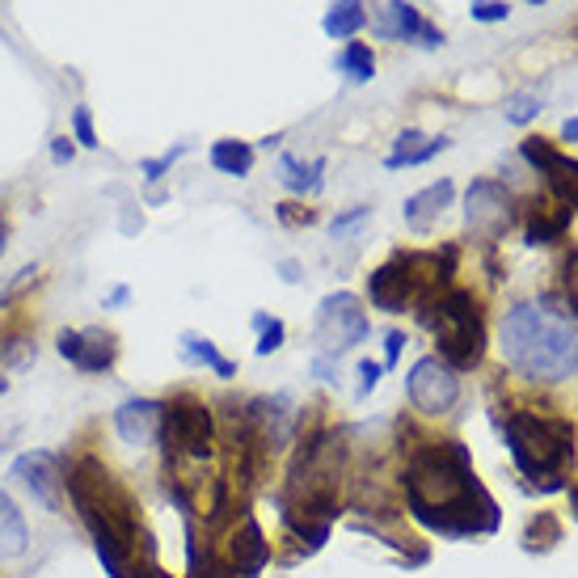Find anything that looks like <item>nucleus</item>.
I'll return each instance as SVG.
<instances>
[{
  "label": "nucleus",
  "mask_w": 578,
  "mask_h": 578,
  "mask_svg": "<svg viewBox=\"0 0 578 578\" xmlns=\"http://www.w3.org/2000/svg\"><path fill=\"white\" fill-rule=\"evenodd\" d=\"M131 578H173V575H165L156 561H149V566H135V575H131Z\"/></svg>",
  "instance_id": "39"
},
{
  "label": "nucleus",
  "mask_w": 578,
  "mask_h": 578,
  "mask_svg": "<svg viewBox=\"0 0 578 578\" xmlns=\"http://www.w3.org/2000/svg\"><path fill=\"white\" fill-rule=\"evenodd\" d=\"M161 423H165V402H152V397H128L123 406L114 409V430L131 448L156 444L161 439Z\"/></svg>",
  "instance_id": "14"
},
{
  "label": "nucleus",
  "mask_w": 578,
  "mask_h": 578,
  "mask_svg": "<svg viewBox=\"0 0 578 578\" xmlns=\"http://www.w3.org/2000/svg\"><path fill=\"white\" fill-rule=\"evenodd\" d=\"M254 144H245V140H215L212 149H207V161H212V170L229 173V178H245V173H254Z\"/></svg>",
  "instance_id": "23"
},
{
  "label": "nucleus",
  "mask_w": 578,
  "mask_h": 578,
  "mask_svg": "<svg viewBox=\"0 0 578 578\" xmlns=\"http://www.w3.org/2000/svg\"><path fill=\"white\" fill-rule=\"evenodd\" d=\"M131 301V287L128 283H119V287H110V296L102 301V308H119V304H128Z\"/></svg>",
  "instance_id": "38"
},
{
  "label": "nucleus",
  "mask_w": 578,
  "mask_h": 578,
  "mask_svg": "<svg viewBox=\"0 0 578 578\" xmlns=\"http://www.w3.org/2000/svg\"><path fill=\"white\" fill-rule=\"evenodd\" d=\"M278 182L292 194H317L325 186V161H296V156H278Z\"/></svg>",
  "instance_id": "22"
},
{
  "label": "nucleus",
  "mask_w": 578,
  "mask_h": 578,
  "mask_svg": "<svg viewBox=\"0 0 578 578\" xmlns=\"http://www.w3.org/2000/svg\"><path fill=\"white\" fill-rule=\"evenodd\" d=\"M367 215H372V207H351V212L334 215V220H329V233H334V236L351 233V229H359V224H364Z\"/></svg>",
  "instance_id": "33"
},
{
  "label": "nucleus",
  "mask_w": 578,
  "mask_h": 578,
  "mask_svg": "<svg viewBox=\"0 0 578 578\" xmlns=\"http://www.w3.org/2000/svg\"><path fill=\"white\" fill-rule=\"evenodd\" d=\"M72 156H77V144H72V135H55V140H51V161H55V165H68Z\"/></svg>",
  "instance_id": "37"
},
{
  "label": "nucleus",
  "mask_w": 578,
  "mask_h": 578,
  "mask_svg": "<svg viewBox=\"0 0 578 578\" xmlns=\"http://www.w3.org/2000/svg\"><path fill=\"white\" fill-rule=\"evenodd\" d=\"M570 207H561V203H533L528 207V229H524V236H528V245H554V241H561L566 236V229H570Z\"/></svg>",
  "instance_id": "17"
},
{
  "label": "nucleus",
  "mask_w": 578,
  "mask_h": 578,
  "mask_svg": "<svg viewBox=\"0 0 578 578\" xmlns=\"http://www.w3.org/2000/svg\"><path fill=\"white\" fill-rule=\"evenodd\" d=\"M182 152H186V144H178V149H170L165 156H149V161H140V170H144V178H149V182H161V178L170 173V165L178 161V156H182Z\"/></svg>",
  "instance_id": "31"
},
{
  "label": "nucleus",
  "mask_w": 578,
  "mask_h": 578,
  "mask_svg": "<svg viewBox=\"0 0 578 578\" xmlns=\"http://www.w3.org/2000/svg\"><path fill=\"white\" fill-rule=\"evenodd\" d=\"M465 224H469L477 236H486V241H498V236H507V229L515 224V203L507 186H498L490 178H477L465 194Z\"/></svg>",
  "instance_id": "10"
},
{
  "label": "nucleus",
  "mask_w": 578,
  "mask_h": 578,
  "mask_svg": "<svg viewBox=\"0 0 578 578\" xmlns=\"http://www.w3.org/2000/svg\"><path fill=\"white\" fill-rule=\"evenodd\" d=\"M536 114H540V98L536 93H515L511 102H507V123H533Z\"/></svg>",
  "instance_id": "29"
},
{
  "label": "nucleus",
  "mask_w": 578,
  "mask_h": 578,
  "mask_svg": "<svg viewBox=\"0 0 578 578\" xmlns=\"http://www.w3.org/2000/svg\"><path fill=\"white\" fill-rule=\"evenodd\" d=\"M186 557H191V575L186 578H233L229 570V561L215 554H203L199 557V545H194V528L186 524Z\"/></svg>",
  "instance_id": "25"
},
{
  "label": "nucleus",
  "mask_w": 578,
  "mask_h": 578,
  "mask_svg": "<svg viewBox=\"0 0 578 578\" xmlns=\"http://www.w3.org/2000/svg\"><path fill=\"white\" fill-rule=\"evenodd\" d=\"M4 250H9V224L0 220V257H4Z\"/></svg>",
  "instance_id": "43"
},
{
  "label": "nucleus",
  "mask_w": 578,
  "mask_h": 578,
  "mask_svg": "<svg viewBox=\"0 0 578 578\" xmlns=\"http://www.w3.org/2000/svg\"><path fill=\"white\" fill-rule=\"evenodd\" d=\"M406 511L435 536H490L503 515L473 473V456L456 439H430L406 460Z\"/></svg>",
  "instance_id": "1"
},
{
  "label": "nucleus",
  "mask_w": 578,
  "mask_h": 578,
  "mask_svg": "<svg viewBox=\"0 0 578 578\" xmlns=\"http://www.w3.org/2000/svg\"><path fill=\"white\" fill-rule=\"evenodd\" d=\"M224 561H229L233 578H257L271 566V545H266V536H262L254 515H241L233 540L224 549Z\"/></svg>",
  "instance_id": "15"
},
{
  "label": "nucleus",
  "mask_w": 578,
  "mask_h": 578,
  "mask_svg": "<svg viewBox=\"0 0 578 578\" xmlns=\"http://www.w3.org/2000/svg\"><path fill=\"white\" fill-rule=\"evenodd\" d=\"M34 355H39V346L30 343V338H4L0 343V364L4 367H30Z\"/></svg>",
  "instance_id": "27"
},
{
  "label": "nucleus",
  "mask_w": 578,
  "mask_h": 578,
  "mask_svg": "<svg viewBox=\"0 0 578 578\" xmlns=\"http://www.w3.org/2000/svg\"><path fill=\"white\" fill-rule=\"evenodd\" d=\"M254 329H257V355H275L283 338H287V325L278 322V317H266V313H254Z\"/></svg>",
  "instance_id": "26"
},
{
  "label": "nucleus",
  "mask_w": 578,
  "mask_h": 578,
  "mask_svg": "<svg viewBox=\"0 0 578 578\" xmlns=\"http://www.w3.org/2000/svg\"><path fill=\"white\" fill-rule=\"evenodd\" d=\"M498 346L515 376L561 385L578 372V325L549 304H515L498 325Z\"/></svg>",
  "instance_id": "2"
},
{
  "label": "nucleus",
  "mask_w": 578,
  "mask_h": 578,
  "mask_svg": "<svg viewBox=\"0 0 578 578\" xmlns=\"http://www.w3.org/2000/svg\"><path fill=\"white\" fill-rule=\"evenodd\" d=\"M519 152H524V161L545 178V186H549V194H554L557 203L570 207V212H578V161L575 156L557 152L554 144L540 140V135H528Z\"/></svg>",
  "instance_id": "11"
},
{
  "label": "nucleus",
  "mask_w": 578,
  "mask_h": 578,
  "mask_svg": "<svg viewBox=\"0 0 578 578\" xmlns=\"http://www.w3.org/2000/svg\"><path fill=\"white\" fill-rule=\"evenodd\" d=\"M381 376H385V367L372 364V359H364V364H359V397H367L372 388L381 385Z\"/></svg>",
  "instance_id": "34"
},
{
  "label": "nucleus",
  "mask_w": 578,
  "mask_h": 578,
  "mask_svg": "<svg viewBox=\"0 0 578 578\" xmlns=\"http://www.w3.org/2000/svg\"><path fill=\"white\" fill-rule=\"evenodd\" d=\"M338 72H346V81L351 85H367L372 77H376V51L359 39H351V43L338 51Z\"/></svg>",
  "instance_id": "24"
},
{
  "label": "nucleus",
  "mask_w": 578,
  "mask_h": 578,
  "mask_svg": "<svg viewBox=\"0 0 578 578\" xmlns=\"http://www.w3.org/2000/svg\"><path fill=\"white\" fill-rule=\"evenodd\" d=\"M561 140H575L578 144V119H566V123H561Z\"/></svg>",
  "instance_id": "40"
},
{
  "label": "nucleus",
  "mask_w": 578,
  "mask_h": 578,
  "mask_svg": "<svg viewBox=\"0 0 578 578\" xmlns=\"http://www.w3.org/2000/svg\"><path fill=\"white\" fill-rule=\"evenodd\" d=\"M418 317L435 334L439 359L452 372H469V367L481 364V355H486V317H481V304H477L469 287L439 292L430 304H423Z\"/></svg>",
  "instance_id": "4"
},
{
  "label": "nucleus",
  "mask_w": 578,
  "mask_h": 578,
  "mask_svg": "<svg viewBox=\"0 0 578 578\" xmlns=\"http://www.w3.org/2000/svg\"><path fill=\"white\" fill-rule=\"evenodd\" d=\"M367 22H372V18H367L364 0H334L329 13L322 18V30L329 34V39H346V43H351Z\"/></svg>",
  "instance_id": "21"
},
{
  "label": "nucleus",
  "mask_w": 578,
  "mask_h": 578,
  "mask_svg": "<svg viewBox=\"0 0 578 578\" xmlns=\"http://www.w3.org/2000/svg\"><path fill=\"white\" fill-rule=\"evenodd\" d=\"M161 444H165V465H178V460H191V465H203L212 460L215 452V418L212 409L203 406L199 397L182 393L165 402V423H161Z\"/></svg>",
  "instance_id": "5"
},
{
  "label": "nucleus",
  "mask_w": 578,
  "mask_h": 578,
  "mask_svg": "<svg viewBox=\"0 0 578 578\" xmlns=\"http://www.w3.org/2000/svg\"><path fill=\"white\" fill-rule=\"evenodd\" d=\"M503 439L515 456V469L533 477L536 490H566V469L575 465V427L540 418L533 409H511L503 423Z\"/></svg>",
  "instance_id": "3"
},
{
  "label": "nucleus",
  "mask_w": 578,
  "mask_h": 578,
  "mask_svg": "<svg viewBox=\"0 0 578 578\" xmlns=\"http://www.w3.org/2000/svg\"><path fill=\"white\" fill-rule=\"evenodd\" d=\"M367 301L381 313H406L409 304H423V287L406 254H393L367 275Z\"/></svg>",
  "instance_id": "9"
},
{
  "label": "nucleus",
  "mask_w": 578,
  "mask_h": 578,
  "mask_svg": "<svg viewBox=\"0 0 578 578\" xmlns=\"http://www.w3.org/2000/svg\"><path fill=\"white\" fill-rule=\"evenodd\" d=\"M561 271H566V296H570V308L578 313V250L566 257V266H561Z\"/></svg>",
  "instance_id": "36"
},
{
  "label": "nucleus",
  "mask_w": 578,
  "mask_h": 578,
  "mask_svg": "<svg viewBox=\"0 0 578 578\" xmlns=\"http://www.w3.org/2000/svg\"><path fill=\"white\" fill-rule=\"evenodd\" d=\"M376 34L388 39V43H418V47H427V51L444 47V30H435V26L418 13L414 0H385V4L376 9Z\"/></svg>",
  "instance_id": "12"
},
{
  "label": "nucleus",
  "mask_w": 578,
  "mask_h": 578,
  "mask_svg": "<svg viewBox=\"0 0 578 578\" xmlns=\"http://www.w3.org/2000/svg\"><path fill=\"white\" fill-rule=\"evenodd\" d=\"M72 140H77L81 149H98V144H102V140H98V131H93V110L89 107L72 110Z\"/></svg>",
  "instance_id": "28"
},
{
  "label": "nucleus",
  "mask_w": 578,
  "mask_h": 578,
  "mask_svg": "<svg viewBox=\"0 0 578 578\" xmlns=\"http://www.w3.org/2000/svg\"><path fill=\"white\" fill-rule=\"evenodd\" d=\"M182 359L194 367H207V372H215L220 381H233L236 376V364L233 359H224L220 351H215L212 338H203V334H194V329H186L182 334Z\"/></svg>",
  "instance_id": "20"
},
{
  "label": "nucleus",
  "mask_w": 578,
  "mask_h": 578,
  "mask_svg": "<svg viewBox=\"0 0 578 578\" xmlns=\"http://www.w3.org/2000/svg\"><path fill=\"white\" fill-rule=\"evenodd\" d=\"M9 473H13L18 486H26V494H30L34 503H43L51 515H64L68 473H64V460H60L55 452H47V448L22 452Z\"/></svg>",
  "instance_id": "7"
},
{
  "label": "nucleus",
  "mask_w": 578,
  "mask_h": 578,
  "mask_svg": "<svg viewBox=\"0 0 578 578\" xmlns=\"http://www.w3.org/2000/svg\"><path fill=\"white\" fill-rule=\"evenodd\" d=\"M317 338H322V346L329 351V355L359 346L367 338L364 304L355 301L351 292H334V296H325L322 308H317Z\"/></svg>",
  "instance_id": "8"
},
{
  "label": "nucleus",
  "mask_w": 578,
  "mask_h": 578,
  "mask_svg": "<svg viewBox=\"0 0 578 578\" xmlns=\"http://www.w3.org/2000/svg\"><path fill=\"white\" fill-rule=\"evenodd\" d=\"M524 4H549V0H524Z\"/></svg>",
  "instance_id": "44"
},
{
  "label": "nucleus",
  "mask_w": 578,
  "mask_h": 578,
  "mask_svg": "<svg viewBox=\"0 0 578 578\" xmlns=\"http://www.w3.org/2000/svg\"><path fill=\"white\" fill-rule=\"evenodd\" d=\"M406 393H409V406L418 409V414L444 418V414H452L456 402H460V376H456L439 355H423L418 364L409 367Z\"/></svg>",
  "instance_id": "6"
},
{
  "label": "nucleus",
  "mask_w": 578,
  "mask_h": 578,
  "mask_svg": "<svg viewBox=\"0 0 578 578\" xmlns=\"http://www.w3.org/2000/svg\"><path fill=\"white\" fill-rule=\"evenodd\" d=\"M30 549V528H26L22 507L0 490V561H18Z\"/></svg>",
  "instance_id": "18"
},
{
  "label": "nucleus",
  "mask_w": 578,
  "mask_h": 578,
  "mask_svg": "<svg viewBox=\"0 0 578 578\" xmlns=\"http://www.w3.org/2000/svg\"><path fill=\"white\" fill-rule=\"evenodd\" d=\"M452 199H456L452 178H439V182H430L427 191L409 194L406 207H402V215H406V229H414V233H430V224L448 212Z\"/></svg>",
  "instance_id": "16"
},
{
  "label": "nucleus",
  "mask_w": 578,
  "mask_h": 578,
  "mask_svg": "<svg viewBox=\"0 0 578 578\" xmlns=\"http://www.w3.org/2000/svg\"><path fill=\"white\" fill-rule=\"evenodd\" d=\"M278 224L287 229H301V224H317V212L313 207H301V203H278Z\"/></svg>",
  "instance_id": "32"
},
{
  "label": "nucleus",
  "mask_w": 578,
  "mask_h": 578,
  "mask_svg": "<svg viewBox=\"0 0 578 578\" xmlns=\"http://www.w3.org/2000/svg\"><path fill=\"white\" fill-rule=\"evenodd\" d=\"M55 351H60L77 372L102 376V372H110L114 359H119V338H114L110 329H60Z\"/></svg>",
  "instance_id": "13"
},
{
  "label": "nucleus",
  "mask_w": 578,
  "mask_h": 578,
  "mask_svg": "<svg viewBox=\"0 0 578 578\" xmlns=\"http://www.w3.org/2000/svg\"><path fill=\"white\" fill-rule=\"evenodd\" d=\"M469 13H473V22L494 26V22H507V18H511V4H507V0H473Z\"/></svg>",
  "instance_id": "30"
},
{
  "label": "nucleus",
  "mask_w": 578,
  "mask_h": 578,
  "mask_svg": "<svg viewBox=\"0 0 578 578\" xmlns=\"http://www.w3.org/2000/svg\"><path fill=\"white\" fill-rule=\"evenodd\" d=\"M402 346H406V334H402V329H388L385 334V364L381 367H397V359H402Z\"/></svg>",
  "instance_id": "35"
},
{
  "label": "nucleus",
  "mask_w": 578,
  "mask_h": 578,
  "mask_svg": "<svg viewBox=\"0 0 578 578\" xmlns=\"http://www.w3.org/2000/svg\"><path fill=\"white\" fill-rule=\"evenodd\" d=\"M566 494H570V511H575V519H578V477L566 486Z\"/></svg>",
  "instance_id": "41"
},
{
  "label": "nucleus",
  "mask_w": 578,
  "mask_h": 578,
  "mask_svg": "<svg viewBox=\"0 0 578 578\" xmlns=\"http://www.w3.org/2000/svg\"><path fill=\"white\" fill-rule=\"evenodd\" d=\"M278 271H283V278H287V283H296V262H283V266H278Z\"/></svg>",
  "instance_id": "42"
},
{
  "label": "nucleus",
  "mask_w": 578,
  "mask_h": 578,
  "mask_svg": "<svg viewBox=\"0 0 578 578\" xmlns=\"http://www.w3.org/2000/svg\"><path fill=\"white\" fill-rule=\"evenodd\" d=\"M452 140H444V135H439V140H427V135H423V131H402V135H397V144H393V152H388L385 156V170H402V165H427L430 156H439V152L448 149Z\"/></svg>",
  "instance_id": "19"
}]
</instances>
